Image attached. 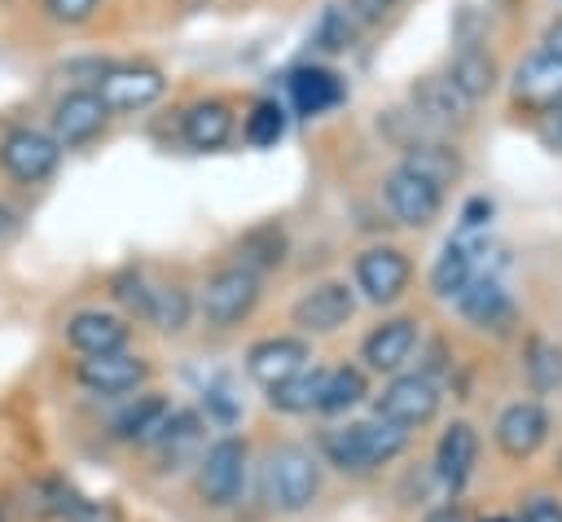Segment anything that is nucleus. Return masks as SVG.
I'll return each mask as SVG.
<instances>
[{"instance_id": "f257e3e1", "label": "nucleus", "mask_w": 562, "mask_h": 522, "mask_svg": "<svg viewBox=\"0 0 562 522\" xmlns=\"http://www.w3.org/2000/svg\"><path fill=\"white\" fill-rule=\"evenodd\" d=\"M408 447V430L373 417V421H347V425H329L321 430V456L351 478L373 474L378 465H391L400 452Z\"/></svg>"}, {"instance_id": "f03ea898", "label": "nucleus", "mask_w": 562, "mask_h": 522, "mask_svg": "<svg viewBox=\"0 0 562 522\" xmlns=\"http://www.w3.org/2000/svg\"><path fill=\"white\" fill-rule=\"evenodd\" d=\"M263 504L277 513H303L321 496V461L303 443H277L259 465Z\"/></svg>"}, {"instance_id": "7ed1b4c3", "label": "nucleus", "mask_w": 562, "mask_h": 522, "mask_svg": "<svg viewBox=\"0 0 562 522\" xmlns=\"http://www.w3.org/2000/svg\"><path fill=\"white\" fill-rule=\"evenodd\" d=\"M246 474H250V447H246V439L224 434V439L206 443L202 456H198V465H193L198 500L211 504V509L237 504L241 491H246Z\"/></svg>"}, {"instance_id": "20e7f679", "label": "nucleus", "mask_w": 562, "mask_h": 522, "mask_svg": "<svg viewBox=\"0 0 562 522\" xmlns=\"http://www.w3.org/2000/svg\"><path fill=\"white\" fill-rule=\"evenodd\" d=\"M255 303H259V276L246 272L241 263H228V268L211 272L206 285H202V298H198V307H202V316H206L211 329L241 325L255 311Z\"/></svg>"}, {"instance_id": "39448f33", "label": "nucleus", "mask_w": 562, "mask_h": 522, "mask_svg": "<svg viewBox=\"0 0 562 522\" xmlns=\"http://www.w3.org/2000/svg\"><path fill=\"white\" fill-rule=\"evenodd\" d=\"M439 382L435 377H426L422 368L417 373H400V377H391L386 386H382V395L373 399V417H382V421H391V425H400V430H417V425H426V421H435V412H439Z\"/></svg>"}, {"instance_id": "423d86ee", "label": "nucleus", "mask_w": 562, "mask_h": 522, "mask_svg": "<svg viewBox=\"0 0 562 522\" xmlns=\"http://www.w3.org/2000/svg\"><path fill=\"white\" fill-rule=\"evenodd\" d=\"M57 158H61V145L40 132V127H13L4 132L0 140V167L18 180V184H40L57 171Z\"/></svg>"}, {"instance_id": "0eeeda50", "label": "nucleus", "mask_w": 562, "mask_h": 522, "mask_svg": "<svg viewBox=\"0 0 562 522\" xmlns=\"http://www.w3.org/2000/svg\"><path fill=\"white\" fill-rule=\"evenodd\" d=\"M162 88H167V79L154 66L127 61V66H105L97 75V88L92 92L101 97L105 110H145V105H154L162 97Z\"/></svg>"}, {"instance_id": "6e6552de", "label": "nucleus", "mask_w": 562, "mask_h": 522, "mask_svg": "<svg viewBox=\"0 0 562 522\" xmlns=\"http://www.w3.org/2000/svg\"><path fill=\"white\" fill-rule=\"evenodd\" d=\"M75 382L92 395H132L149 382V364L132 351H110V355H83L75 364Z\"/></svg>"}, {"instance_id": "1a4fd4ad", "label": "nucleus", "mask_w": 562, "mask_h": 522, "mask_svg": "<svg viewBox=\"0 0 562 522\" xmlns=\"http://www.w3.org/2000/svg\"><path fill=\"white\" fill-rule=\"evenodd\" d=\"M492 434H496V447H501L509 461H527V456H536V452L544 447V439H549V412H544L536 399H514L509 408H501Z\"/></svg>"}, {"instance_id": "9d476101", "label": "nucleus", "mask_w": 562, "mask_h": 522, "mask_svg": "<svg viewBox=\"0 0 562 522\" xmlns=\"http://www.w3.org/2000/svg\"><path fill=\"white\" fill-rule=\"evenodd\" d=\"M351 311H356V294L342 281H321L303 298H294L290 320L299 325V333H334L351 320Z\"/></svg>"}, {"instance_id": "9b49d317", "label": "nucleus", "mask_w": 562, "mask_h": 522, "mask_svg": "<svg viewBox=\"0 0 562 522\" xmlns=\"http://www.w3.org/2000/svg\"><path fill=\"white\" fill-rule=\"evenodd\" d=\"M408 276H413V263L404 250L395 246H369L360 259H356V285L364 290V298L373 303H395L404 290H408Z\"/></svg>"}, {"instance_id": "f8f14e48", "label": "nucleus", "mask_w": 562, "mask_h": 522, "mask_svg": "<svg viewBox=\"0 0 562 522\" xmlns=\"http://www.w3.org/2000/svg\"><path fill=\"white\" fill-rule=\"evenodd\" d=\"M307 360H312V347L299 333H277V338H259L246 351V373L268 390L285 377H294L299 368H307Z\"/></svg>"}, {"instance_id": "ddd939ff", "label": "nucleus", "mask_w": 562, "mask_h": 522, "mask_svg": "<svg viewBox=\"0 0 562 522\" xmlns=\"http://www.w3.org/2000/svg\"><path fill=\"white\" fill-rule=\"evenodd\" d=\"M110 110L101 105V97L92 88H79V92H66L57 105H53V140L61 149H79L88 145L101 127H105Z\"/></svg>"}, {"instance_id": "4468645a", "label": "nucleus", "mask_w": 562, "mask_h": 522, "mask_svg": "<svg viewBox=\"0 0 562 522\" xmlns=\"http://www.w3.org/2000/svg\"><path fill=\"white\" fill-rule=\"evenodd\" d=\"M382 197H386L391 215H395L400 224H408V228H426V224L439 215V206H443V189L426 184L422 175H413V171H404V167H395V171L386 175Z\"/></svg>"}, {"instance_id": "2eb2a0df", "label": "nucleus", "mask_w": 562, "mask_h": 522, "mask_svg": "<svg viewBox=\"0 0 562 522\" xmlns=\"http://www.w3.org/2000/svg\"><path fill=\"white\" fill-rule=\"evenodd\" d=\"M417 351V320L413 316H395V320H382L364 333L360 342V360L373 368V373H395L404 368V360Z\"/></svg>"}, {"instance_id": "dca6fc26", "label": "nucleus", "mask_w": 562, "mask_h": 522, "mask_svg": "<svg viewBox=\"0 0 562 522\" xmlns=\"http://www.w3.org/2000/svg\"><path fill=\"white\" fill-rule=\"evenodd\" d=\"M474 461H479V434H474V425L470 421H452L443 434H439V443H435V483H443L452 496L470 483V474H474Z\"/></svg>"}, {"instance_id": "f3484780", "label": "nucleus", "mask_w": 562, "mask_h": 522, "mask_svg": "<svg viewBox=\"0 0 562 522\" xmlns=\"http://www.w3.org/2000/svg\"><path fill=\"white\" fill-rule=\"evenodd\" d=\"M66 342L79 355H110V351H127V320L101 307H83L66 320Z\"/></svg>"}, {"instance_id": "a211bd4d", "label": "nucleus", "mask_w": 562, "mask_h": 522, "mask_svg": "<svg viewBox=\"0 0 562 522\" xmlns=\"http://www.w3.org/2000/svg\"><path fill=\"white\" fill-rule=\"evenodd\" d=\"M514 101L527 110H558L562 105V61L549 53H531L514 70Z\"/></svg>"}, {"instance_id": "6ab92c4d", "label": "nucleus", "mask_w": 562, "mask_h": 522, "mask_svg": "<svg viewBox=\"0 0 562 522\" xmlns=\"http://www.w3.org/2000/svg\"><path fill=\"white\" fill-rule=\"evenodd\" d=\"M408 105H413V118L422 127H457L465 123L470 114V101L452 88V79H422L413 92H408Z\"/></svg>"}, {"instance_id": "aec40b11", "label": "nucleus", "mask_w": 562, "mask_h": 522, "mask_svg": "<svg viewBox=\"0 0 562 522\" xmlns=\"http://www.w3.org/2000/svg\"><path fill=\"white\" fill-rule=\"evenodd\" d=\"M149 447L158 452V469L198 465V456H202V421H198V412H176V408H171L162 434H158Z\"/></svg>"}, {"instance_id": "412c9836", "label": "nucleus", "mask_w": 562, "mask_h": 522, "mask_svg": "<svg viewBox=\"0 0 562 522\" xmlns=\"http://www.w3.org/2000/svg\"><path fill=\"white\" fill-rule=\"evenodd\" d=\"M457 307L465 311V320H474L483 329H505L514 320V303H509V294H505V285L496 276H474L457 294Z\"/></svg>"}, {"instance_id": "4be33fe9", "label": "nucleus", "mask_w": 562, "mask_h": 522, "mask_svg": "<svg viewBox=\"0 0 562 522\" xmlns=\"http://www.w3.org/2000/svg\"><path fill=\"white\" fill-rule=\"evenodd\" d=\"M167 417H171V404H167L162 395H140L136 404H127V408L114 417L110 434H114L119 443H136V447H149V443L162 434Z\"/></svg>"}, {"instance_id": "5701e85b", "label": "nucleus", "mask_w": 562, "mask_h": 522, "mask_svg": "<svg viewBox=\"0 0 562 522\" xmlns=\"http://www.w3.org/2000/svg\"><path fill=\"white\" fill-rule=\"evenodd\" d=\"M290 97H294V110L312 118V114H325L342 101V79L325 66H299L290 75Z\"/></svg>"}, {"instance_id": "b1692460", "label": "nucleus", "mask_w": 562, "mask_h": 522, "mask_svg": "<svg viewBox=\"0 0 562 522\" xmlns=\"http://www.w3.org/2000/svg\"><path fill=\"white\" fill-rule=\"evenodd\" d=\"M233 136V110L224 101H198L184 110V140L193 149H220Z\"/></svg>"}, {"instance_id": "393cba45", "label": "nucleus", "mask_w": 562, "mask_h": 522, "mask_svg": "<svg viewBox=\"0 0 562 522\" xmlns=\"http://www.w3.org/2000/svg\"><path fill=\"white\" fill-rule=\"evenodd\" d=\"M404 171H413V175H422L426 184H435V189H443V184H452L457 175H461V158L448 149V145H439V140H413L408 149H404V162H400Z\"/></svg>"}, {"instance_id": "a878e982", "label": "nucleus", "mask_w": 562, "mask_h": 522, "mask_svg": "<svg viewBox=\"0 0 562 522\" xmlns=\"http://www.w3.org/2000/svg\"><path fill=\"white\" fill-rule=\"evenodd\" d=\"M321 386H325V368L307 364V368H299L294 377L268 386V404H272L277 412H290V417L316 412V408H321Z\"/></svg>"}, {"instance_id": "bb28decb", "label": "nucleus", "mask_w": 562, "mask_h": 522, "mask_svg": "<svg viewBox=\"0 0 562 522\" xmlns=\"http://www.w3.org/2000/svg\"><path fill=\"white\" fill-rule=\"evenodd\" d=\"M448 79H452V88H457L465 101H479V97H487V92L496 88V61H492L483 48L465 44V48L457 53Z\"/></svg>"}, {"instance_id": "cd10ccee", "label": "nucleus", "mask_w": 562, "mask_h": 522, "mask_svg": "<svg viewBox=\"0 0 562 522\" xmlns=\"http://www.w3.org/2000/svg\"><path fill=\"white\" fill-rule=\"evenodd\" d=\"M474 281V250L465 241H448L430 268V290L439 298H457L465 285Z\"/></svg>"}, {"instance_id": "c85d7f7f", "label": "nucleus", "mask_w": 562, "mask_h": 522, "mask_svg": "<svg viewBox=\"0 0 562 522\" xmlns=\"http://www.w3.org/2000/svg\"><path fill=\"white\" fill-rule=\"evenodd\" d=\"M364 395H369V377H364V368H351V364H342V368H325V386H321V408H316V412L342 417V412H351L356 404H364Z\"/></svg>"}, {"instance_id": "c756f323", "label": "nucleus", "mask_w": 562, "mask_h": 522, "mask_svg": "<svg viewBox=\"0 0 562 522\" xmlns=\"http://www.w3.org/2000/svg\"><path fill=\"white\" fill-rule=\"evenodd\" d=\"M237 263L246 272H268V268H281L285 263V232L277 224H259L250 228L241 241H237Z\"/></svg>"}, {"instance_id": "7c9ffc66", "label": "nucleus", "mask_w": 562, "mask_h": 522, "mask_svg": "<svg viewBox=\"0 0 562 522\" xmlns=\"http://www.w3.org/2000/svg\"><path fill=\"white\" fill-rule=\"evenodd\" d=\"M40 496H44V509L53 513V518H66V522H110V513L97 504V500H88V496H79L70 483H44L40 487Z\"/></svg>"}, {"instance_id": "2f4dec72", "label": "nucleus", "mask_w": 562, "mask_h": 522, "mask_svg": "<svg viewBox=\"0 0 562 522\" xmlns=\"http://www.w3.org/2000/svg\"><path fill=\"white\" fill-rule=\"evenodd\" d=\"M189 311L193 303L184 285H149V311H145L149 325H158L162 333H180L189 325Z\"/></svg>"}, {"instance_id": "473e14b6", "label": "nucleus", "mask_w": 562, "mask_h": 522, "mask_svg": "<svg viewBox=\"0 0 562 522\" xmlns=\"http://www.w3.org/2000/svg\"><path fill=\"white\" fill-rule=\"evenodd\" d=\"M527 377H531L536 390H558L562 386V347L536 338L527 347Z\"/></svg>"}, {"instance_id": "72a5a7b5", "label": "nucleus", "mask_w": 562, "mask_h": 522, "mask_svg": "<svg viewBox=\"0 0 562 522\" xmlns=\"http://www.w3.org/2000/svg\"><path fill=\"white\" fill-rule=\"evenodd\" d=\"M281 132H285V110L277 105V101H259L250 114H246V140L250 145H277L281 140Z\"/></svg>"}, {"instance_id": "f704fd0d", "label": "nucleus", "mask_w": 562, "mask_h": 522, "mask_svg": "<svg viewBox=\"0 0 562 522\" xmlns=\"http://www.w3.org/2000/svg\"><path fill=\"white\" fill-rule=\"evenodd\" d=\"M351 35H356L351 18H347L342 9H325L321 26H316V44L329 48V53H342V48H351Z\"/></svg>"}, {"instance_id": "c9c22d12", "label": "nucleus", "mask_w": 562, "mask_h": 522, "mask_svg": "<svg viewBox=\"0 0 562 522\" xmlns=\"http://www.w3.org/2000/svg\"><path fill=\"white\" fill-rule=\"evenodd\" d=\"M110 294H114L127 311H136V316H145V311H149V281H145L136 268H132V272H119V276H114V285H110Z\"/></svg>"}, {"instance_id": "e433bc0d", "label": "nucleus", "mask_w": 562, "mask_h": 522, "mask_svg": "<svg viewBox=\"0 0 562 522\" xmlns=\"http://www.w3.org/2000/svg\"><path fill=\"white\" fill-rule=\"evenodd\" d=\"M97 4H101V0H44L48 18H53V22H66V26H79V22H88Z\"/></svg>"}, {"instance_id": "4c0bfd02", "label": "nucleus", "mask_w": 562, "mask_h": 522, "mask_svg": "<svg viewBox=\"0 0 562 522\" xmlns=\"http://www.w3.org/2000/svg\"><path fill=\"white\" fill-rule=\"evenodd\" d=\"M518 522H562V500L558 496H531L522 504V518Z\"/></svg>"}, {"instance_id": "58836bf2", "label": "nucleus", "mask_w": 562, "mask_h": 522, "mask_svg": "<svg viewBox=\"0 0 562 522\" xmlns=\"http://www.w3.org/2000/svg\"><path fill=\"white\" fill-rule=\"evenodd\" d=\"M395 4H404V0H351V4H347V18H351V22L373 26V22H382Z\"/></svg>"}, {"instance_id": "ea45409f", "label": "nucleus", "mask_w": 562, "mask_h": 522, "mask_svg": "<svg viewBox=\"0 0 562 522\" xmlns=\"http://www.w3.org/2000/svg\"><path fill=\"white\" fill-rule=\"evenodd\" d=\"M487 215H492V202H487V197H474V202L465 206L461 228H465V232H474V228H483V224H487Z\"/></svg>"}, {"instance_id": "a19ab883", "label": "nucleus", "mask_w": 562, "mask_h": 522, "mask_svg": "<svg viewBox=\"0 0 562 522\" xmlns=\"http://www.w3.org/2000/svg\"><path fill=\"white\" fill-rule=\"evenodd\" d=\"M422 522H470V513L457 504V500H448V504H435V509H426V518Z\"/></svg>"}, {"instance_id": "79ce46f5", "label": "nucleus", "mask_w": 562, "mask_h": 522, "mask_svg": "<svg viewBox=\"0 0 562 522\" xmlns=\"http://www.w3.org/2000/svg\"><path fill=\"white\" fill-rule=\"evenodd\" d=\"M544 53L562 61V18H558V22H553V26L544 31Z\"/></svg>"}, {"instance_id": "37998d69", "label": "nucleus", "mask_w": 562, "mask_h": 522, "mask_svg": "<svg viewBox=\"0 0 562 522\" xmlns=\"http://www.w3.org/2000/svg\"><path fill=\"white\" fill-rule=\"evenodd\" d=\"M13 224H18V219H13V211H9L4 202H0V241H4L9 232H13Z\"/></svg>"}, {"instance_id": "c03bdc74", "label": "nucleus", "mask_w": 562, "mask_h": 522, "mask_svg": "<svg viewBox=\"0 0 562 522\" xmlns=\"http://www.w3.org/2000/svg\"><path fill=\"white\" fill-rule=\"evenodd\" d=\"M492 522H505V518H492Z\"/></svg>"}, {"instance_id": "a18cd8bd", "label": "nucleus", "mask_w": 562, "mask_h": 522, "mask_svg": "<svg viewBox=\"0 0 562 522\" xmlns=\"http://www.w3.org/2000/svg\"><path fill=\"white\" fill-rule=\"evenodd\" d=\"M0 522H4V509H0Z\"/></svg>"}, {"instance_id": "49530a36", "label": "nucleus", "mask_w": 562, "mask_h": 522, "mask_svg": "<svg viewBox=\"0 0 562 522\" xmlns=\"http://www.w3.org/2000/svg\"><path fill=\"white\" fill-rule=\"evenodd\" d=\"M558 469H562V456H558Z\"/></svg>"}, {"instance_id": "de8ad7c7", "label": "nucleus", "mask_w": 562, "mask_h": 522, "mask_svg": "<svg viewBox=\"0 0 562 522\" xmlns=\"http://www.w3.org/2000/svg\"><path fill=\"white\" fill-rule=\"evenodd\" d=\"M558 136H562V123H558Z\"/></svg>"}]
</instances>
